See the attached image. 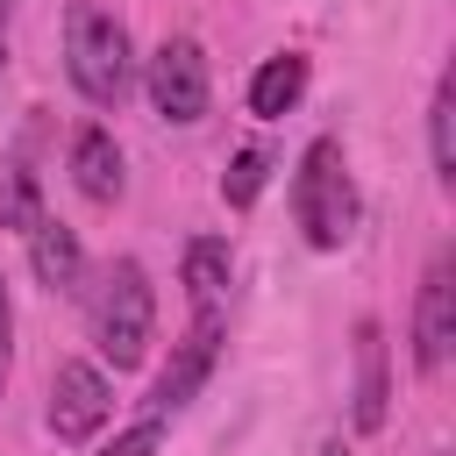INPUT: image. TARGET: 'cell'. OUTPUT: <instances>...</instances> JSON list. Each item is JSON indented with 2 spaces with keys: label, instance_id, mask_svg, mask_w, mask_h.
I'll use <instances>...</instances> for the list:
<instances>
[{
  "label": "cell",
  "instance_id": "obj_1",
  "mask_svg": "<svg viewBox=\"0 0 456 456\" xmlns=\"http://www.w3.org/2000/svg\"><path fill=\"white\" fill-rule=\"evenodd\" d=\"M64 71H71L86 107H121L135 93V43H128V28L107 7L71 0V14H64Z\"/></svg>",
  "mask_w": 456,
  "mask_h": 456
},
{
  "label": "cell",
  "instance_id": "obj_2",
  "mask_svg": "<svg viewBox=\"0 0 456 456\" xmlns=\"http://www.w3.org/2000/svg\"><path fill=\"white\" fill-rule=\"evenodd\" d=\"M86 321H93V349L114 363V370H135L150 356V335H157V292H150V271L135 256H114L86 299Z\"/></svg>",
  "mask_w": 456,
  "mask_h": 456
},
{
  "label": "cell",
  "instance_id": "obj_3",
  "mask_svg": "<svg viewBox=\"0 0 456 456\" xmlns=\"http://www.w3.org/2000/svg\"><path fill=\"white\" fill-rule=\"evenodd\" d=\"M356 214H363V200H356V178H349L342 142L335 135H314L306 157H299V171H292V221H299V235L314 249H342L356 235Z\"/></svg>",
  "mask_w": 456,
  "mask_h": 456
},
{
  "label": "cell",
  "instance_id": "obj_4",
  "mask_svg": "<svg viewBox=\"0 0 456 456\" xmlns=\"http://www.w3.org/2000/svg\"><path fill=\"white\" fill-rule=\"evenodd\" d=\"M142 93H150V107H157L164 121L192 128V121L207 114V100H214V78H207V50H200L192 36H164V43L142 57Z\"/></svg>",
  "mask_w": 456,
  "mask_h": 456
},
{
  "label": "cell",
  "instance_id": "obj_5",
  "mask_svg": "<svg viewBox=\"0 0 456 456\" xmlns=\"http://www.w3.org/2000/svg\"><path fill=\"white\" fill-rule=\"evenodd\" d=\"M107 420H114V385H107V370L86 363V356L57 363V378H50V435H57V442H93Z\"/></svg>",
  "mask_w": 456,
  "mask_h": 456
},
{
  "label": "cell",
  "instance_id": "obj_6",
  "mask_svg": "<svg viewBox=\"0 0 456 456\" xmlns=\"http://www.w3.org/2000/svg\"><path fill=\"white\" fill-rule=\"evenodd\" d=\"M456 349V256L435 249L428 278H420V299H413V370H442Z\"/></svg>",
  "mask_w": 456,
  "mask_h": 456
},
{
  "label": "cell",
  "instance_id": "obj_7",
  "mask_svg": "<svg viewBox=\"0 0 456 456\" xmlns=\"http://www.w3.org/2000/svg\"><path fill=\"white\" fill-rule=\"evenodd\" d=\"M214 356H221V321H192L185 328V342L171 349V363H164V378H157V392H150V413H178L200 385H207V370H214Z\"/></svg>",
  "mask_w": 456,
  "mask_h": 456
},
{
  "label": "cell",
  "instance_id": "obj_8",
  "mask_svg": "<svg viewBox=\"0 0 456 456\" xmlns=\"http://www.w3.org/2000/svg\"><path fill=\"white\" fill-rule=\"evenodd\" d=\"M71 185H78L93 207H114L121 185H128V171H121V142H114L100 121H86V128L71 135Z\"/></svg>",
  "mask_w": 456,
  "mask_h": 456
},
{
  "label": "cell",
  "instance_id": "obj_9",
  "mask_svg": "<svg viewBox=\"0 0 456 456\" xmlns=\"http://www.w3.org/2000/svg\"><path fill=\"white\" fill-rule=\"evenodd\" d=\"M385 406H392L385 328H378V321H356V392H349V420H356V435H378V428H385Z\"/></svg>",
  "mask_w": 456,
  "mask_h": 456
},
{
  "label": "cell",
  "instance_id": "obj_10",
  "mask_svg": "<svg viewBox=\"0 0 456 456\" xmlns=\"http://www.w3.org/2000/svg\"><path fill=\"white\" fill-rule=\"evenodd\" d=\"M228 242L221 235H192L185 242V299H192V321H221L228 328Z\"/></svg>",
  "mask_w": 456,
  "mask_h": 456
},
{
  "label": "cell",
  "instance_id": "obj_11",
  "mask_svg": "<svg viewBox=\"0 0 456 456\" xmlns=\"http://www.w3.org/2000/svg\"><path fill=\"white\" fill-rule=\"evenodd\" d=\"M28 271H36V285H50V292H78V285H86V249H78V235L43 214V221L28 228Z\"/></svg>",
  "mask_w": 456,
  "mask_h": 456
},
{
  "label": "cell",
  "instance_id": "obj_12",
  "mask_svg": "<svg viewBox=\"0 0 456 456\" xmlns=\"http://www.w3.org/2000/svg\"><path fill=\"white\" fill-rule=\"evenodd\" d=\"M299 93H306V57H299V50H278V57H264L256 78H249V114H256V121H278V114L299 107Z\"/></svg>",
  "mask_w": 456,
  "mask_h": 456
},
{
  "label": "cell",
  "instance_id": "obj_13",
  "mask_svg": "<svg viewBox=\"0 0 456 456\" xmlns=\"http://www.w3.org/2000/svg\"><path fill=\"white\" fill-rule=\"evenodd\" d=\"M428 157H435V185H456V78H435L428 100Z\"/></svg>",
  "mask_w": 456,
  "mask_h": 456
},
{
  "label": "cell",
  "instance_id": "obj_14",
  "mask_svg": "<svg viewBox=\"0 0 456 456\" xmlns=\"http://www.w3.org/2000/svg\"><path fill=\"white\" fill-rule=\"evenodd\" d=\"M36 221H43V192H36V171H28L21 157H7V164H0V228L28 235Z\"/></svg>",
  "mask_w": 456,
  "mask_h": 456
},
{
  "label": "cell",
  "instance_id": "obj_15",
  "mask_svg": "<svg viewBox=\"0 0 456 456\" xmlns=\"http://www.w3.org/2000/svg\"><path fill=\"white\" fill-rule=\"evenodd\" d=\"M264 178H271V150H264V142H242V150L228 157V171H221V200H228V207H256Z\"/></svg>",
  "mask_w": 456,
  "mask_h": 456
},
{
  "label": "cell",
  "instance_id": "obj_16",
  "mask_svg": "<svg viewBox=\"0 0 456 456\" xmlns=\"http://www.w3.org/2000/svg\"><path fill=\"white\" fill-rule=\"evenodd\" d=\"M164 449V413H142V420H128L100 456H157Z\"/></svg>",
  "mask_w": 456,
  "mask_h": 456
},
{
  "label": "cell",
  "instance_id": "obj_17",
  "mask_svg": "<svg viewBox=\"0 0 456 456\" xmlns=\"http://www.w3.org/2000/svg\"><path fill=\"white\" fill-rule=\"evenodd\" d=\"M7 363H14V306H7V278H0V385H7Z\"/></svg>",
  "mask_w": 456,
  "mask_h": 456
},
{
  "label": "cell",
  "instance_id": "obj_18",
  "mask_svg": "<svg viewBox=\"0 0 456 456\" xmlns=\"http://www.w3.org/2000/svg\"><path fill=\"white\" fill-rule=\"evenodd\" d=\"M7 21H14V0H0V78H7Z\"/></svg>",
  "mask_w": 456,
  "mask_h": 456
},
{
  "label": "cell",
  "instance_id": "obj_19",
  "mask_svg": "<svg viewBox=\"0 0 456 456\" xmlns=\"http://www.w3.org/2000/svg\"><path fill=\"white\" fill-rule=\"evenodd\" d=\"M321 456H349V449H342V442H321Z\"/></svg>",
  "mask_w": 456,
  "mask_h": 456
}]
</instances>
